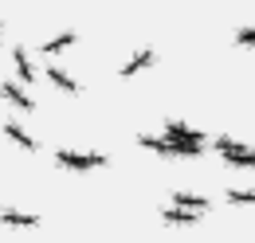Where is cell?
<instances>
[{
  "instance_id": "1",
  "label": "cell",
  "mask_w": 255,
  "mask_h": 243,
  "mask_svg": "<svg viewBox=\"0 0 255 243\" xmlns=\"http://www.w3.org/2000/svg\"><path fill=\"white\" fill-rule=\"evenodd\" d=\"M232 204H255V192H228Z\"/></svg>"
},
{
  "instance_id": "2",
  "label": "cell",
  "mask_w": 255,
  "mask_h": 243,
  "mask_svg": "<svg viewBox=\"0 0 255 243\" xmlns=\"http://www.w3.org/2000/svg\"><path fill=\"white\" fill-rule=\"evenodd\" d=\"M236 39H240V43H255V28H244L240 35H236Z\"/></svg>"
}]
</instances>
